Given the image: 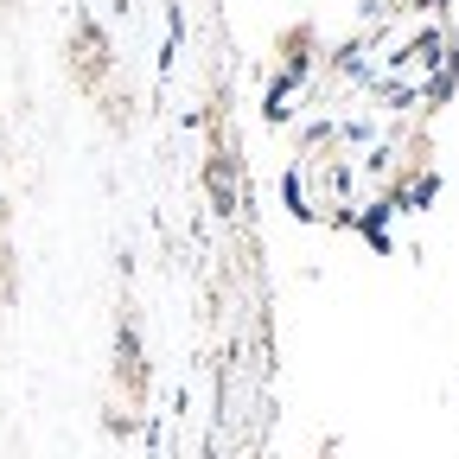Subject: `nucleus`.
Here are the masks:
<instances>
[{"label": "nucleus", "instance_id": "f257e3e1", "mask_svg": "<svg viewBox=\"0 0 459 459\" xmlns=\"http://www.w3.org/2000/svg\"><path fill=\"white\" fill-rule=\"evenodd\" d=\"M338 77V71H332ZM338 102H325L319 122H307L287 198L307 223H351L383 237V217L415 211L434 192V147L428 122L409 108H389L351 77H338Z\"/></svg>", "mask_w": 459, "mask_h": 459}, {"label": "nucleus", "instance_id": "f03ea898", "mask_svg": "<svg viewBox=\"0 0 459 459\" xmlns=\"http://www.w3.org/2000/svg\"><path fill=\"white\" fill-rule=\"evenodd\" d=\"M332 71L370 90L377 102L428 122L459 83V32H453L446 0H364Z\"/></svg>", "mask_w": 459, "mask_h": 459}, {"label": "nucleus", "instance_id": "7ed1b4c3", "mask_svg": "<svg viewBox=\"0 0 459 459\" xmlns=\"http://www.w3.org/2000/svg\"><path fill=\"white\" fill-rule=\"evenodd\" d=\"M71 77H77L83 90H96V83L108 77V32H102L96 20H83V26L71 32Z\"/></svg>", "mask_w": 459, "mask_h": 459}, {"label": "nucleus", "instance_id": "20e7f679", "mask_svg": "<svg viewBox=\"0 0 459 459\" xmlns=\"http://www.w3.org/2000/svg\"><path fill=\"white\" fill-rule=\"evenodd\" d=\"M115 383H122L128 395L147 389V364H141V332L122 325V338H115Z\"/></svg>", "mask_w": 459, "mask_h": 459}, {"label": "nucleus", "instance_id": "39448f33", "mask_svg": "<svg viewBox=\"0 0 459 459\" xmlns=\"http://www.w3.org/2000/svg\"><path fill=\"white\" fill-rule=\"evenodd\" d=\"M0 300H13V249L0 237Z\"/></svg>", "mask_w": 459, "mask_h": 459}, {"label": "nucleus", "instance_id": "423d86ee", "mask_svg": "<svg viewBox=\"0 0 459 459\" xmlns=\"http://www.w3.org/2000/svg\"><path fill=\"white\" fill-rule=\"evenodd\" d=\"M0 223H7V198H0Z\"/></svg>", "mask_w": 459, "mask_h": 459}, {"label": "nucleus", "instance_id": "0eeeda50", "mask_svg": "<svg viewBox=\"0 0 459 459\" xmlns=\"http://www.w3.org/2000/svg\"><path fill=\"white\" fill-rule=\"evenodd\" d=\"M0 7H20V0H0Z\"/></svg>", "mask_w": 459, "mask_h": 459}]
</instances>
